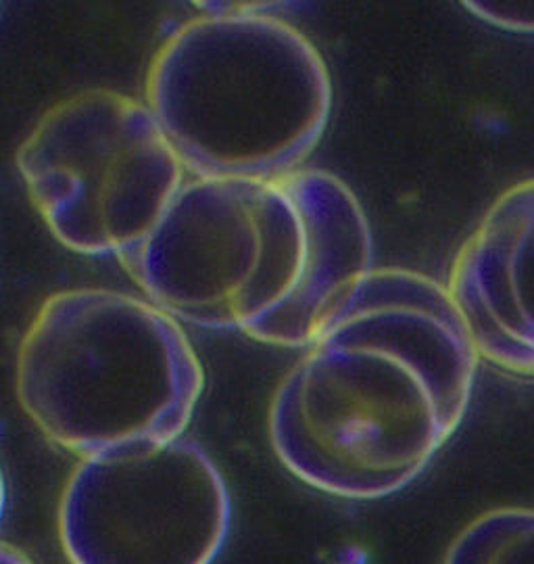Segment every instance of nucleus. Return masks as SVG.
Wrapping results in <instances>:
<instances>
[{"label":"nucleus","mask_w":534,"mask_h":564,"mask_svg":"<svg viewBox=\"0 0 534 564\" xmlns=\"http://www.w3.org/2000/svg\"><path fill=\"white\" fill-rule=\"evenodd\" d=\"M478 360L447 286L374 268L277 384L268 414L277 460L328 496L386 498L456 433Z\"/></svg>","instance_id":"1"},{"label":"nucleus","mask_w":534,"mask_h":564,"mask_svg":"<svg viewBox=\"0 0 534 564\" xmlns=\"http://www.w3.org/2000/svg\"><path fill=\"white\" fill-rule=\"evenodd\" d=\"M18 400L81 460L184 437L205 372L178 321L109 289L46 297L18 351Z\"/></svg>","instance_id":"4"},{"label":"nucleus","mask_w":534,"mask_h":564,"mask_svg":"<svg viewBox=\"0 0 534 564\" xmlns=\"http://www.w3.org/2000/svg\"><path fill=\"white\" fill-rule=\"evenodd\" d=\"M478 20L514 34H534L533 0H470L464 2Z\"/></svg>","instance_id":"9"},{"label":"nucleus","mask_w":534,"mask_h":564,"mask_svg":"<svg viewBox=\"0 0 534 564\" xmlns=\"http://www.w3.org/2000/svg\"><path fill=\"white\" fill-rule=\"evenodd\" d=\"M230 524L226 479L188 437L81 460L59 508L72 564H214Z\"/></svg>","instance_id":"6"},{"label":"nucleus","mask_w":534,"mask_h":564,"mask_svg":"<svg viewBox=\"0 0 534 564\" xmlns=\"http://www.w3.org/2000/svg\"><path fill=\"white\" fill-rule=\"evenodd\" d=\"M443 564H534V508L480 514L449 545Z\"/></svg>","instance_id":"8"},{"label":"nucleus","mask_w":534,"mask_h":564,"mask_svg":"<svg viewBox=\"0 0 534 564\" xmlns=\"http://www.w3.org/2000/svg\"><path fill=\"white\" fill-rule=\"evenodd\" d=\"M353 191L303 167L282 181L193 178L155 228L119 256L176 321L309 347L374 268Z\"/></svg>","instance_id":"2"},{"label":"nucleus","mask_w":534,"mask_h":564,"mask_svg":"<svg viewBox=\"0 0 534 564\" xmlns=\"http://www.w3.org/2000/svg\"><path fill=\"white\" fill-rule=\"evenodd\" d=\"M0 564H34L25 554H21L18 547L13 545H2V552H0Z\"/></svg>","instance_id":"10"},{"label":"nucleus","mask_w":534,"mask_h":564,"mask_svg":"<svg viewBox=\"0 0 534 564\" xmlns=\"http://www.w3.org/2000/svg\"><path fill=\"white\" fill-rule=\"evenodd\" d=\"M149 65L144 97L195 178L282 181L333 113L328 65L298 28L258 2H203Z\"/></svg>","instance_id":"3"},{"label":"nucleus","mask_w":534,"mask_h":564,"mask_svg":"<svg viewBox=\"0 0 534 564\" xmlns=\"http://www.w3.org/2000/svg\"><path fill=\"white\" fill-rule=\"evenodd\" d=\"M18 170L63 247L118 258L155 228L186 172L149 105L107 88L53 105L21 142Z\"/></svg>","instance_id":"5"},{"label":"nucleus","mask_w":534,"mask_h":564,"mask_svg":"<svg viewBox=\"0 0 534 564\" xmlns=\"http://www.w3.org/2000/svg\"><path fill=\"white\" fill-rule=\"evenodd\" d=\"M447 291L480 358L534 377V178L487 209L457 251Z\"/></svg>","instance_id":"7"}]
</instances>
